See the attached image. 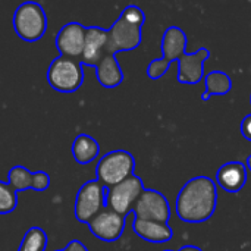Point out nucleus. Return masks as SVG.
Here are the masks:
<instances>
[{"label":"nucleus","instance_id":"nucleus-26","mask_svg":"<svg viewBox=\"0 0 251 251\" xmlns=\"http://www.w3.org/2000/svg\"><path fill=\"white\" fill-rule=\"evenodd\" d=\"M250 104H251V94H250Z\"/></svg>","mask_w":251,"mask_h":251},{"label":"nucleus","instance_id":"nucleus-12","mask_svg":"<svg viewBox=\"0 0 251 251\" xmlns=\"http://www.w3.org/2000/svg\"><path fill=\"white\" fill-rule=\"evenodd\" d=\"M107 56V29L99 26H87L84 51L79 63L97 66V63Z\"/></svg>","mask_w":251,"mask_h":251},{"label":"nucleus","instance_id":"nucleus-21","mask_svg":"<svg viewBox=\"0 0 251 251\" xmlns=\"http://www.w3.org/2000/svg\"><path fill=\"white\" fill-rule=\"evenodd\" d=\"M50 185V176L44 171H37L32 174V190L34 191H44Z\"/></svg>","mask_w":251,"mask_h":251},{"label":"nucleus","instance_id":"nucleus-9","mask_svg":"<svg viewBox=\"0 0 251 251\" xmlns=\"http://www.w3.org/2000/svg\"><path fill=\"white\" fill-rule=\"evenodd\" d=\"M132 213L135 216L134 219L160 224H168L171 218V209L166 197L156 190H144L138 197Z\"/></svg>","mask_w":251,"mask_h":251},{"label":"nucleus","instance_id":"nucleus-2","mask_svg":"<svg viewBox=\"0 0 251 251\" xmlns=\"http://www.w3.org/2000/svg\"><path fill=\"white\" fill-rule=\"evenodd\" d=\"M218 203L216 184L207 176H197L190 179L176 197V215L181 221L188 224H199L209 221Z\"/></svg>","mask_w":251,"mask_h":251},{"label":"nucleus","instance_id":"nucleus-19","mask_svg":"<svg viewBox=\"0 0 251 251\" xmlns=\"http://www.w3.org/2000/svg\"><path fill=\"white\" fill-rule=\"evenodd\" d=\"M47 246V235L41 228H31L24 235L18 251H44Z\"/></svg>","mask_w":251,"mask_h":251},{"label":"nucleus","instance_id":"nucleus-4","mask_svg":"<svg viewBox=\"0 0 251 251\" xmlns=\"http://www.w3.org/2000/svg\"><path fill=\"white\" fill-rule=\"evenodd\" d=\"M134 169L135 160L131 153L126 150H113L99 160L96 175L104 188H110L134 175Z\"/></svg>","mask_w":251,"mask_h":251},{"label":"nucleus","instance_id":"nucleus-14","mask_svg":"<svg viewBox=\"0 0 251 251\" xmlns=\"http://www.w3.org/2000/svg\"><path fill=\"white\" fill-rule=\"evenodd\" d=\"M132 229L140 238L149 243H166L174 237L172 228L168 224H160V222L134 219Z\"/></svg>","mask_w":251,"mask_h":251},{"label":"nucleus","instance_id":"nucleus-22","mask_svg":"<svg viewBox=\"0 0 251 251\" xmlns=\"http://www.w3.org/2000/svg\"><path fill=\"white\" fill-rule=\"evenodd\" d=\"M240 131H241V135H243L247 141H251V113L250 115H247V116L241 121Z\"/></svg>","mask_w":251,"mask_h":251},{"label":"nucleus","instance_id":"nucleus-24","mask_svg":"<svg viewBox=\"0 0 251 251\" xmlns=\"http://www.w3.org/2000/svg\"><path fill=\"white\" fill-rule=\"evenodd\" d=\"M179 251H203L201 249H199V247H196V246H185V247H182Z\"/></svg>","mask_w":251,"mask_h":251},{"label":"nucleus","instance_id":"nucleus-8","mask_svg":"<svg viewBox=\"0 0 251 251\" xmlns=\"http://www.w3.org/2000/svg\"><path fill=\"white\" fill-rule=\"evenodd\" d=\"M106 207V188L97 181L85 182L75 200V216L79 222L88 224L100 210Z\"/></svg>","mask_w":251,"mask_h":251},{"label":"nucleus","instance_id":"nucleus-17","mask_svg":"<svg viewBox=\"0 0 251 251\" xmlns=\"http://www.w3.org/2000/svg\"><path fill=\"white\" fill-rule=\"evenodd\" d=\"M232 90V79L222 71H212L206 75V91L201 96L203 101H207L212 96H225Z\"/></svg>","mask_w":251,"mask_h":251},{"label":"nucleus","instance_id":"nucleus-5","mask_svg":"<svg viewBox=\"0 0 251 251\" xmlns=\"http://www.w3.org/2000/svg\"><path fill=\"white\" fill-rule=\"evenodd\" d=\"M13 28L18 37L25 41L40 40L47 28V18L41 4L35 1L19 4L13 15Z\"/></svg>","mask_w":251,"mask_h":251},{"label":"nucleus","instance_id":"nucleus-23","mask_svg":"<svg viewBox=\"0 0 251 251\" xmlns=\"http://www.w3.org/2000/svg\"><path fill=\"white\" fill-rule=\"evenodd\" d=\"M56 251H88V250H87V247H85L81 241H78V240H72V241H69V243H68V246H66L63 250H56Z\"/></svg>","mask_w":251,"mask_h":251},{"label":"nucleus","instance_id":"nucleus-7","mask_svg":"<svg viewBox=\"0 0 251 251\" xmlns=\"http://www.w3.org/2000/svg\"><path fill=\"white\" fill-rule=\"evenodd\" d=\"M144 190L143 181L138 176L131 175L125 181L106 188V207L122 216H128Z\"/></svg>","mask_w":251,"mask_h":251},{"label":"nucleus","instance_id":"nucleus-13","mask_svg":"<svg viewBox=\"0 0 251 251\" xmlns=\"http://www.w3.org/2000/svg\"><path fill=\"white\" fill-rule=\"evenodd\" d=\"M216 182L226 193H238L247 182V171L241 162H228L216 172Z\"/></svg>","mask_w":251,"mask_h":251},{"label":"nucleus","instance_id":"nucleus-6","mask_svg":"<svg viewBox=\"0 0 251 251\" xmlns=\"http://www.w3.org/2000/svg\"><path fill=\"white\" fill-rule=\"evenodd\" d=\"M49 84L60 93H74L84 82V69L79 60L57 56L47 71Z\"/></svg>","mask_w":251,"mask_h":251},{"label":"nucleus","instance_id":"nucleus-18","mask_svg":"<svg viewBox=\"0 0 251 251\" xmlns=\"http://www.w3.org/2000/svg\"><path fill=\"white\" fill-rule=\"evenodd\" d=\"M7 184L15 193L32 190V172L24 166H13L7 172Z\"/></svg>","mask_w":251,"mask_h":251},{"label":"nucleus","instance_id":"nucleus-10","mask_svg":"<svg viewBox=\"0 0 251 251\" xmlns=\"http://www.w3.org/2000/svg\"><path fill=\"white\" fill-rule=\"evenodd\" d=\"M125 221L126 216H122L110 210L109 207H104L88 222V228L96 238L112 243L121 238L125 228Z\"/></svg>","mask_w":251,"mask_h":251},{"label":"nucleus","instance_id":"nucleus-16","mask_svg":"<svg viewBox=\"0 0 251 251\" xmlns=\"http://www.w3.org/2000/svg\"><path fill=\"white\" fill-rule=\"evenodd\" d=\"M99 143L87 134H79L72 143V156L79 165L93 162L99 156Z\"/></svg>","mask_w":251,"mask_h":251},{"label":"nucleus","instance_id":"nucleus-1","mask_svg":"<svg viewBox=\"0 0 251 251\" xmlns=\"http://www.w3.org/2000/svg\"><path fill=\"white\" fill-rule=\"evenodd\" d=\"M187 34L179 26L166 28L162 38V59H156L147 66V76L150 79L162 78L172 62H178V81L181 84L196 85L204 76V62L210 57L207 49H200L196 53H185Z\"/></svg>","mask_w":251,"mask_h":251},{"label":"nucleus","instance_id":"nucleus-15","mask_svg":"<svg viewBox=\"0 0 251 251\" xmlns=\"http://www.w3.org/2000/svg\"><path fill=\"white\" fill-rule=\"evenodd\" d=\"M96 75L99 82L106 88H115L122 84L124 72L118 59L113 54L104 56L96 66Z\"/></svg>","mask_w":251,"mask_h":251},{"label":"nucleus","instance_id":"nucleus-11","mask_svg":"<svg viewBox=\"0 0 251 251\" xmlns=\"http://www.w3.org/2000/svg\"><path fill=\"white\" fill-rule=\"evenodd\" d=\"M85 29L87 28L82 26V24L79 22H68L60 28L54 41L60 56L81 60L84 51Z\"/></svg>","mask_w":251,"mask_h":251},{"label":"nucleus","instance_id":"nucleus-27","mask_svg":"<svg viewBox=\"0 0 251 251\" xmlns=\"http://www.w3.org/2000/svg\"><path fill=\"white\" fill-rule=\"evenodd\" d=\"M165 251H171V250H165Z\"/></svg>","mask_w":251,"mask_h":251},{"label":"nucleus","instance_id":"nucleus-20","mask_svg":"<svg viewBox=\"0 0 251 251\" xmlns=\"http://www.w3.org/2000/svg\"><path fill=\"white\" fill-rule=\"evenodd\" d=\"M18 193H15L9 184L0 181V215L12 213L18 206Z\"/></svg>","mask_w":251,"mask_h":251},{"label":"nucleus","instance_id":"nucleus-25","mask_svg":"<svg viewBox=\"0 0 251 251\" xmlns=\"http://www.w3.org/2000/svg\"><path fill=\"white\" fill-rule=\"evenodd\" d=\"M246 165H247V168H249V171L251 172V154L247 157V160H246Z\"/></svg>","mask_w":251,"mask_h":251},{"label":"nucleus","instance_id":"nucleus-3","mask_svg":"<svg viewBox=\"0 0 251 251\" xmlns=\"http://www.w3.org/2000/svg\"><path fill=\"white\" fill-rule=\"evenodd\" d=\"M144 12L135 6H126L115 24L107 29V54L131 51L141 44Z\"/></svg>","mask_w":251,"mask_h":251}]
</instances>
